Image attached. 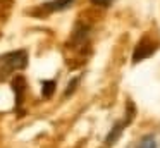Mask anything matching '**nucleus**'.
Instances as JSON below:
<instances>
[{"mask_svg": "<svg viewBox=\"0 0 160 148\" xmlns=\"http://www.w3.org/2000/svg\"><path fill=\"white\" fill-rule=\"evenodd\" d=\"M74 3V0H50L48 3H45V9H48L50 12H59V10H64L67 7H71Z\"/></svg>", "mask_w": 160, "mask_h": 148, "instance_id": "39448f33", "label": "nucleus"}, {"mask_svg": "<svg viewBox=\"0 0 160 148\" xmlns=\"http://www.w3.org/2000/svg\"><path fill=\"white\" fill-rule=\"evenodd\" d=\"M26 65H28V54L24 50H16L0 55V81L9 78L12 72L24 69Z\"/></svg>", "mask_w": 160, "mask_h": 148, "instance_id": "f257e3e1", "label": "nucleus"}, {"mask_svg": "<svg viewBox=\"0 0 160 148\" xmlns=\"http://www.w3.org/2000/svg\"><path fill=\"white\" fill-rule=\"evenodd\" d=\"M91 2L95 3V5H102V7H107V5H110L114 0H91Z\"/></svg>", "mask_w": 160, "mask_h": 148, "instance_id": "0eeeda50", "label": "nucleus"}, {"mask_svg": "<svg viewBox=\"0 0 160 148\" xmlns=\"http://www.w3.org/2000/svg\"><path fill=\"white\" fill-rule=\"evenodd\" d=\"M155 50H157V45L155 43H150V41H146V40H141V41H139V45L134 48V52H132V64L141 62L143 59L150 57Z\"/></svg>", "mask_w": 160, "mask_h": 148, "instance_id": "7ed1b4c3", "label": "nucleus"}, {"mask_svg": "<svg viewBox=\"0 0 160 148\" xmlns=\"http://www.w3.org/2000/svg\"><path fill=\"white\" fill-rule=\"evenodd\" d=\"M55 81H52V79H48V81H43L42 83V95L45 96V98H50V96L55 93Z\"/></svg>", "mask_w": 160, "mask_h": 148, "instance_id": "423d86ee", "label": "nucleus"}, {"mask_svg": "<svg viewBox=\"0 0 160 148\" xmlns=\"http://www.w3.org/2000/svg\"><path fill=\"white\" fill-rule=\"evenodd\" d=\"M129 107H131V109H129V112H128V117H126L124 120H119V122H115L114 127L110 129V133L107 134V138H105V146H112V145H114L115 141L121 138V134H122V131L126 129V126L131 122L134 110H132V105H131V103H129Z\"/></svg>", "mask_w": 160, "mask_h": 148, "instance_id": "f03ea898", "label": "nucleus"}, {"mask_svg": "<svg viewBox=\"0 0 160 148\" xmlns=\"http://www.w3.org/2000/svg\"><path fill=\"white\" fill-rule=\"evenodd\" d=\"M78 81H79V78H76V79H72V81H71V84H69V88H67V89H66V95H69V93H71V91H72V89H74V88H76V86H78Z\"/></svg>", "mask_w": 160, "mask_h": 148, "instance_id": "6e6552de", "label": "nucleus"}, {"mask_svg": "<svg viewBox=\"0 0 160 148\" xmlns=\"http://www.w3.org/2000/svg\"><path fill=\"white\" fill-rule=\"evenodd\" d=\"M134 148H160L158 136L157 134H146V136L139 138V141L134 145Z\"/></svg>", "mask_w": 160, "mask_h": 148, "instance_id": "20e7f679", "label": "nucleus"}]
</instances>
